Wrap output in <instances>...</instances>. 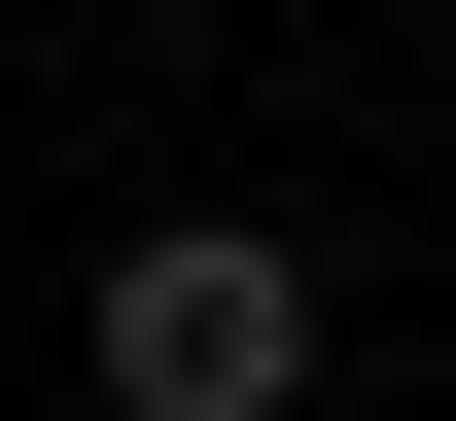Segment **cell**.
I'll return each mask as SVG.
<instances>
[{"label": "cell", "instance_id": "6da1fadb", "mask_svg": "<svg viewBox=\"0 0 456 421\" xmlns=\"http://www.w3.org/2000/svg\"><path fill=\"white\" fill-rule=\"evenodd\" d=\"M70 352H106V421H316V246H246V211H175L70 281Z\"/></svg>", "mask_w": 456, "mask_h": 421}]
</instances>
